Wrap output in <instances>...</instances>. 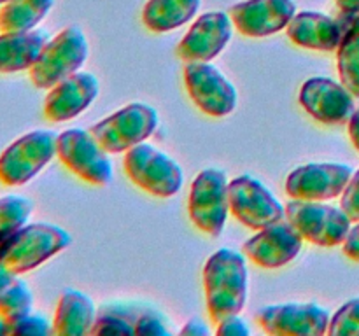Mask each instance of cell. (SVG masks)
<instances>
[{
	"instance_id": "4dcf8cb0",
	"label": "cell",
	"mask_w": 359,
	"mask_h": 336,
	"mask_svg": "<svg viewBox=\"0 0 359 336\" xmlns=\"http://www.w3.org/2000/svg\"><path fill=\"white\" fill-rule=\"evenodd\" d=\"M135 335H149V336H168L170 331L165 326L163 318L153 312H144L139 317H135Z\"/></svg>"
},
{
	"instance_id": "74e56055",
	"label": "cell",
	"mask_w": 359,
	"mask_h": 336,
	"mask_svg": "<svg viewBox=\"0 0 359 336\" xmlns=\"http://www.w3.org/2000/svg\"><path fill=\"white\" fill-rule=\"evenodd\" d=\"M6 2H7V0H0V6H4Z\"/></svg>"
},
{
	"instance_id": "f546056e",
	"label": "cell",
	"mask_w": 359,
	"mask_h": 336,
	"mask_svg": "<svg viewBox=\"0 0 359 336\" xmlns=\"http://www.w3.org/2000/svg\"><path fill=\"white\" fill-rule=\"evenodd\" d=\"M340 209L347 214V217L353 223H359V170L356 174H353L346 189H344Z\"/></svg>"
},
{
	"instance_id": "6da1fadb",
	"label": "cell",
	"mask_w": 359,
	"mask_h": 336,
	"mask_svg": "<svg viewBox=\"0 0 359 336\" xmlns=\"http://www.w3.org/2000/svg\"><path fill=\"white\" fill-rule=\"evenodd\" d=\"M248 265L244 254L231 248L214 252L203 268L205 303L212 322L237 315L248 301Z\"/></svg>"
},
{
	"instance_id": "9a60e30c",
	"label": "cell",
	"mask_w": 359,
	"mask_h": 336,
	"mask_svg": "<svg viewBox=\"0 0 359 336\" xmlns=\"http://www.w3.org/2000/svg\"><path fill=\"white\" fill-rule=\"evenodd\" d=\"M304 237L290 220H279L263 227L242 247L244 255L262 268L276 270L298 258Z\"/></svg>"
},
{
	"instance_id": "277c9868",
	"label": "cell",
	"mask_w": 359,
	"mask_h": 336,
	"mask_svg": "<svg viewBox=\"0 0 359 336\" xmlns=\"http://www.w3.org/2000/svg\"><path fill=\"white\" fill-rule=\"evenodd\" d=\"M56 150L58 133L51 130L25 133L0 154V182L11 188L27 184L56 156Z\"/></svg>"
},
{
	"instance_id": "9c48e42d",
	"label": "cell",
	"mask_w": 359,
	"mask_h": 336,
	"mask_svg": "<svg viewBox=\"0 0 359 336\" xmlns=\"http://www.w3.org/2000/svg\"><path fill=\"white\" fill-rule=\"evenodd\" d=\"M91 132L67 130L58 135L56 156L70 172L93 186H107L112 181V161Z\"/></svg>"
},
{
	"instance_id": "e0dca14e",
	"label": "cell",
	"mask_w": 359,
	"mask_h": 336,
	"mask_svg": "<svg viewBox=\"0 0 359 336\" xmlns=\"http://www.w3.org/2000/svg\"><path fill=\"white\" fill-rule=\"evenodd\" d=\"M297 14L293 0H244L230 9L235 28L245 37L263 38L287 28Z\"/></svg>"
},
{
	"instance_id": "cb8c5ba5",
	"label": "cell",
	"mask_w": 359,
	"mask_h": 336,
	"mask_svg": "<svg viewBox=\"0 0 359 336\" xmlns=\"http://www.w3.org/2000/svg\"><path fill=\"white\" fill-rule=\"evenodd\" d=\"M53 6L55 0H7L0 6V31L34 30Z\"/></svg>"
},
{
	"instance_id": "603a6c76",
	"label": "cell",
	"mask_w": 359,
	"mask_h": 336,
	"mask_svg": "<svg viewBox=\"0 0 359 336\" xmlns=\"http://www.w3.org/2000/svg\"><path fill=\"white\" fill-rule=\"evenodd\" d=\"M34 308V293L30 286L20 276L0 262V315L7 322L16 321L30 314Z\"/></svg>"
},
{
	"instance_id": "ac0fdd59",
	"label": "cell",
	"mask_w": 359,
	"mask_h": 336,
	"mask_svg": "<svg viewBox=\"0 0 359 336\" xmlns=\"http://www.w3.org/2000/svg\"><path fill=\"white\" fill-rule=\"evenodd\" d=\"M100 93L97 76L76 72L49 90L44 100V115L51 122H65L86 111Z\"/></svg>"
},
{
	"instance_id": "5b68a950",
	"label": "cell",
	"mask_w": 359,
	"mask_h": 336,
	"mask_svg": "<svg viewBox=\"0 0 359 336\" xmlns=\"http://www.w3.org/2000/svg\"><path fill=\"white\" fill-rule=\"evenodd\" d=\"M123 164L133 184L158 198L177 195L184 184L181 164L149 144L142 142L126 150Z\"/></svg>"
},
{
	"instance_id": "d6986e66",
	"label": "cell",
	"mask_w": 359,
	"mask_h": 336,
	"mask_svg": "<svg viewBox=\"0 0 359 336\" xmlns=\"http://www.w3.org/2000/svg\"><path fill=\"white\" fill-rule=\"evenodd\" d=\"M286 30L294 44L314 51H335L344 37L342 27L333 18L316 10L297 13Z\"/></svg>"
},
{
	"instance_id": "30bf717a",
	"label": "cell",
	"mask_w": 359,
	"mask_h": 336,
	"mask_svg": "<svg viewBox=\"0 0 359 336\" xmlns=\"http://www.w3.org/2000/svg\"><path fill=\"white\" fill-rule=\"evenodd\" d=\"M230 212L249 230L263 227L286 219V206L251 175L230 181Z\"/></svg>"
},
{
	"instance_id": "d4e9b609",
	"label": "cell",
	"mask_w": 359,
	"mask_h": 336,
	"mask_svg": "<svg viewBox=\"0 0 359 336\" xmlns=\"http://www.w3.org/2000/svg\"><path fill=\"white\" fill-rule=\"evenodd\" d=\"M340 83L359 98V16L353 18V23L344 31L342 42L337 49Z\"/></svg>"
},
{
	"instance_id": "5bb4252c",
	"label": "cell",
	"mask_w": 359,
	"mask_h": 336,
	"mask_svg": "<svg viewBox=\"0 0 359 336\" xmlns=\"http://www.w3.org/2000/svg\"><path fill=\"white\" fill-rule=\"evenodd\" d=\"M233 28L230 13L212 10L202 14L182 37L177 48L179 56L184 62H212L230 44Z\"/></svg>"
},
{
	"instance_id": "44dd1931",
	"label": "cell",
	"mask_w": 359,
	"mask_h": 336,
	"mask_svg": "<svg viewBox=\"0 0 359 336\" xmlns=\"http://www.w3.org/2000/svg\"><path fill=\"white\" fill-rule=\"evenodd\" d=\"M97 321V307L88 294L77 289H65L55 312L53 332L60 336L91 335Z\"/></svg>"
},
{
	"instance_id": "7c38bea8",
	"label": "cell",
	"mask_w": 359,
	"mask_h": 336,
	"mask_svg": "<svg viewBox=\"0 0 359 336\" xmlns=\"http://www.w3.org/2000/svg\"><path fill=\"white\" fill-rule=\"evenodd\" d=\"M330 314L316 303H284L263 307L256 322L273 336H323L328 332Z\"/></svg>"
},
{
	"instance_id": "484cf974",
	"label": "cell",
	"mask_w": 359,
	"mask_h": 336,
	"mask_svg": "<svg viewBox=\"0 0 359 336\" xmlns=\"http://www.w3.org/2000/svg\"><path fill=\"white\" fill-rule=\"evenodd\" d=\"M34 202L20 195H7L0 198V248L30 220Z\"/></svg>"
},
{
	"instance_id": "f1b7e54d",
	"label": "cell",
	"mask_w": 359,
	"mask_h": 336,
	"mask_svg": "<svg viewBox=\"0 0 359 336\" xmlns=\"http://www.w3.org/2000/svg\"><path fill=\"white\" fill-rule=\"evenodd\" d=\"M53 332V324L42 315L27 314L16 321L7 322V335L25 336H48Z\"/></svg>"
},
{
	"instance_id": "4fadbf2b",
	"label": "cell",
	"mask_w": 359,
	"mask_h": 336,
	"mask_svg": "<svg viewBox=\"0 0 359 336\" xmlns=\"http://www.w3.org/2000/svg\"><path fill=\"white\" fill-rule=\"evenodd\" d=\"M353 177V168L340 163H309L294 168L286 178L293 200L326 202L340 196Z\"/></svg>"
},
{
	"instance_id": "ba28073f",
	"label": "cell",
	"mask_w": 359,
	"mask_h": 336,
	"mask_svg": "<svg viewBox=\"0 0 359 336\" xmlns=\"http://www.w3.org/2000/svg\"><path fill=\"white\" fill-rule=\"evenodd\" d=\"M286 219L300 231L304 240L319 247L344 244L353 223L342 209L309 200H293L287 203Z\"/></svg>"
},
{
	"instance_id": "8fae6325",
	"label": "cell",
	"mask_w": 359,
	"mask_h": 336,
	"mask_svg": "<svg viewBox=\"0 0 359 336\" xmlns=\"http://www.w3.org/2000/svg\"><path fill=\"white\" fill-rule=\"evenodd\" d=\"M184 80L189 97L203 114L224 118L237 107V90L210 62L186 63Z\"/></svg>"
},
{
	"instance_id": "3957f363",
	"label": "cell",
	"mask_w": 359,
	"mask_h": 336,
	"mask_svg": "<svg viewBox=\"0 0 359 336\" xmlns=\"http://www.w3.org/2000/svg\"><path fill=\"white\" fill-rule=\"evenodd\" d=\"M90 56V44L79 27H67L49 38L41 56L30 69V80L39 90H51L63 79L79 72Z\"/></svg>"
},
{
	"instance_id": "f35d334b",
	"label": "cell",
	"mask_w": 359,
	"mask_h": 336,
	"mask_svg": "<svg viewBox=\"0 0 359 336\" xmlns=\"http://www.w3.org/2000/svg\"><path fill=\"white\" fill-rule=\"evenodd\" d=\"M358 16H359V14H358Z\"/></svg>"
},
{
	"instance_id": "83f0119b",
	"label": "cell",
	"mask_w": 359,
	"mask_h": 336,
	"mask_svg": "<svg viewBox=\"0 0 359 336\" xmlns=\"http://www.w3.org/2000/svg\"><path fill=\"white\" fill-rule=\"evenodd\" d=\"M91 335H135V318L119 312H104L95 321Z\"/></svg>"
},
{
	"instance_id": "2e32d148",
	"label": "cell",
	"mask_w": 359,
	"mask_h": 336,
	"mask_svg": "<svg viewBox=\"0 0 359 336\" xmlns=\"http://www.w3.org/2000/svg\"><path fill=\"white\" fill-rule=\"evenodd\" d=\"M354 94L328 77H312L305 80L300 90V104L309 114L325 125L349 122L356 111Z\"/></svg>"
},
{
	"instance_id": "e575fe53",
	"label": "cell",
	"mask_w": 359,
	"mask_h": 336,
	"mask_svg": "<svg viewBox=\"0 0 359 336\" xmlns=\"http://www.w3.org/2000/svg\"><path fill=\"white\" fill-rule=\"evenodd\" d=\"M349 135H351V140H353L354 147L359 150V105L349 119Z\"/></svg>"
},
{
	"instance_id": "8d00e7d4",
	"label": "cell",
	"mask_w": 359,
	"mask_h": 336,
	"mask_svg": "<svg viewBox=\"0 0 359 336\" xmlns=\"http://www.w3.org/2000/svg\"><path fill=\"white\" fill-rule=\"evenodd\" d=\"M7 335V321L0 315V336Z\"/></svg>"
},
{
	"instance_id": "7402d4cb",
	"label": "cell",
	"mask_w": 359,
	"mask_h": 336,
	"mask_svg": "<svg viewBox=\"0 0 359 336\" xmlns=\"http://www.w3.org/2000/svg\"><path fill=\"white\" fill-rule=\"evenodd\" d=\"M200 6L202 0H149L142 9V21L154 34H167L189 23Z\"/></svg>"
},
{
	"instance_id": "4316f807",
	"label": "cell",
	"mask_w": 359,
	"mask_h": 336,
	"mask_svg": "<svg viewBox=\"0 0 359 336\" xmlns=\"http://www.w3.org/2000/svg\"><path fill=\"white\" fill-rule=\"evenodd\" d=\"M330 336H359V298L347 301L330 318Z\"/></svg>"
},
{
	"instance_id": "836d02e7",
	"label": "cell",
	"mask_w": 359,
	"mask_h": 336,
	"mask_svg": "<svg viewBox=\"0 0 359 336\" xmlns=\"http://www.w3.org/2000/svg\"><path fill=\"white\" fill-rule=\"evenodd\" d=\"M181 335L184 336H209L210 329L200 317H193L186 322L184 328L181 329Z\"/></svg>"
},
{
	"instance_id": "52a82bcc",
	"label": "cell",
	"mask_w": 359,
	"mask_h": 336,
	"mask_svg": "<svg viewBox=\"0 0 359 336\" xmlns=\"http://www.w3.org/2000/svg\"><path fill=\"white\" fill-rule=\"evenodd\" d=\"M230 181L217 168L200 172L189 191V217L193 224L210 237H219L230 212Z\"/></svg>"
},
{
	"instance_id": "ffe728a7",
	"label": "cell",
	"mask_w": 359,
	"mask_h": 336,
	"mask_svg": "<svg viewBox=\"0 0 359 336\" xmlns=\"http://www.w3.org/2000/svg\"><path fill=\"white\" fill-rule=\"evenodd\" d=\"M48 41V34L35 28L28 31H0V74L30 70Z\"/></svg>"
},
{
	"instance_id": "1f68e13d",
	"label": "cell",
	"mask_w": 359,
	"mask_h": 336,
	"mask_svg": "<svg viewBox=\"0 0 359 336\" xmlns=\"http://www.w3.org/2000/svg\"><path fill=\"white\" fill-rule=\"evenodd\" d=\"M217 336H249L251 335V329H249L248 322L242 317L237 315H230V317H224L223 321L217 322L216 329Z\"/></svg>"
},
{
	"instance_id": "d6a6232c",
	"label": "cell",
	"mask_w": 359,
	"mask_h": 336,
	"mask_svg": "<svg viewBox=\"0 0 359 336\" xmlns=\"http://www.w3.org/2000/svg\"><path fill=\"white\" fill-rule=\"evenodd\" d=\"M344 254L353 261H359V223L354 227H351L344 240Z\"/></svg>"
},
{
	"instance_id": "8992f818",
	"label": "cell",
	"mask_w": 359,
	"mask_h": 336,
	"mask_svg": "<svg viewBox=\"0 0 359 336\" xmlns=\"http://www.w3.org/2000/svg\"><path fill=\"white\" fill-rule=\"evenodd\" d=\"M160 115L147 104H130L90 128L109 154L126 153L156 132Z\"/></svg>"
},
{
	"instance_id": "d590c367",
	"label": "cell",
	"mask_w": 359,
	"mask_h": 336,
	"mask_svg": "<svg viewBox=\"0 0 359 336\" xmlns=\"http://www.w3.org/2000/svg\"><path fill=\"white\" fill-rule=\"evenodd\" d=\"M335 2L346 16H358L359 14V0H335Z\"/></svg>"
},
{
	"instance_id": "7a4b0ae2",
	"label": "cell",
	"mask_w": 359,
	"mask_h": 336,
	"mask_svg": "<svg viewBox=\"0 0 359 336\" xmlns=\"http://www.w3.org/2000/svg\"><path fill=\"white\" fill-rule=\"evenodd\" d=\"M72 244L69 231L51 223L25 224L2 248L0 262L13 272H32Z\"/></svg>"
}]
</instances>
